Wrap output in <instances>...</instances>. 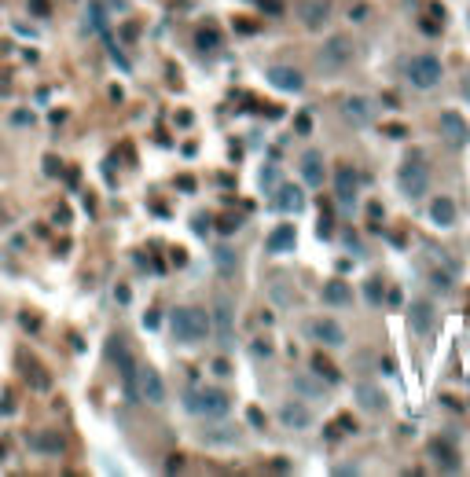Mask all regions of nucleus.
I'll return each mask as SVG.
<instances>
[{
  "label": "nucleus",
  "mask_w": 470,
  "mask_h": 477,
  "mask_svg": "<svg viewBox=\"0 0 470 477\" xmlns=\"http://www.w3.org/2000/svg\"><path fill=\"white\" fill-rule=\"evenodd\" d=\"M210 330H213V324H210V316H206L202 308H177L173 312V338L177 342L195 345V342H202Z\"/></svg>",
  "instance_id": "nucleus-1"
},
{
  "label": "nucleus",
  "mask_w": 470,
  "mask_h": 477,
  "mask_svg": "<svg viewBox=\"0 0 470 477\" xmlns=\"http://www.w3.org/2000/svg\"><path fill=\"white\" fill-rule=\"evenodd\" d=\"M184 408L191 411V415H202V419H225L232 401L220 390H191L184 396Z\"/></svg>",
  "instance_id": "nucleus-2"
},
{
  "label": "nucleus",
  "mask_w": 470,
  "mask_h": 477,
  "mask_svg": "<svg viewBox=\"0 0 470 477\" xmlns=\"http://www.w3.org/2000/svg\"><path fill=\"white\" fill-rule=\"evenodd\" d=\"M397 187H400V195L404 199H423L426 195V187H430V173H426V165L419 158H408L397 169Z\"/></svg>",
  "instance_id": "nucleus-3"
},
{
  "label": "nucleus",
  "mask_w": 470,
  "mask_h": 477,
  "mask_svg": "<svg viewBox=\"0 0 470 477\" xmlns=\"http://www.w3.org/2000/svg\"><path fill=\"white\" fill-rule=\"evenodd\" d=\"M349 59H352V41H349V37H342V33L331 37V41L320 48V56H316L320 70H327V74H331V70H342Z\"/></svg>",
  "instance_id": "nucleus-4"
},
{
  "label": "nucleus",
  "mask_w": 470,
  "mask_h": 477,
  "mask_svg": "<svg viewBox=\"0 0 470 477\" xmlns=\"http://www.w3.org/2000/svg\"><path fill=\"white\" fill-rule=\"evenodd\" d=\"M408 77L415 88H437L441 85V59L437 56H415L408 62Z\"/></svg>",
  "instance_id": "nucleus-5"
},
{
  "label": "nucleus",
  "mask_w": 470,
  "mask_h": 477,
  "mask_svg": "<svg viewBox=\"0 0 470 477\" xmlns=\"http://www.w3.org/2000/svg\"><path fill=\"white\" fill-rule=\"evenodd\" d=\"M136 393H140V401H147V404H165V382L151 364L136 367Z\"/></svg>",
  "instance_id": "nucleus-6"
},
{
  "label": "nucleus",
  "mask_w": 470,
  "mask_h": 477,
  "mask_svg": "<svg viewBox=\"0 0 470 477\" xmlns=\"http://www.w3.org/2000/svg\"><path fill=\"white\" fill-rule=\"evenodd\" d=\"M213 330H217L220 349H232L235 345V308H232L228 298H220L217 308H213Z\"/></svg>",
  "instance_id": "nucleus-7"
},
{
  "label": "nucleus",
  "mask_w": 470,
  "mask_h": 477,
  "mask_svg": "<svg viewBox=\"0 0 470 477\" xmlns=\"http://www.w3.org/2000/svg\"><path fill=\"white\" fill-rule=\"evenodd\" d=\"M309 334H312V338H316L320 345H327V349H342V345H346V327L338 324V319H327V316L312 319V324H309Z\"/></svg>",
  "instance_id": "nucleus-8"
},
{
  "label": "nucleus",
  "mask_w": 470,
  "mask_h": 477,
  "mask_svg": "<svg viewBox=\"0 0 470 477\" xmlns=\"http://www.w3.org/2000/svg\"><path fill=\"white\" fill-rule=\"evenodd\" d=\"M357 184H360V176L352 165H338V173H334V195L338 202L346 206V210H352V202H357Z\"/></svg>",
  "instance_id": "nucleus-9"
},
{
  "label": "nucleus",
  "mask_w": 470,
  "mask_h": 477,
  "mask_svg": "<svg viewBox=\"0 0 470 477\" xmlns=\"http://www.w3.org/2000/svg\"><path fill=\"white\" fill-rule=\"evenodd\" d=\"M342 118L352 122V125H371L375 122V103L364 99V96H349L342 103Z\"/></svg>",
  "instance_id": "nucleus-10"
},
{
  "label": "nucleus",
  "mask_w": 470,
  "mask_h": 477,
  "mask_svg": "<svg viewBox=\"0 0 470 477\" xmlns=\"http://www.w3.org/2000/svg\"><path fill=\"white\" fill-rule=\"evenodd\" d=\"M279 422L286 430H309L312 426V411H309V404H302V401H286L283 408H279Z\"/></svg>",
  "instance_id": "nucleus-11"
},
{
  "label": "nucleus",
  "mask_w": 470,
  "mask_h": 477,
  "mask_svg": "<svg viewBox=\"0 0 470 477\" xmlns=\"http://www.w3.org/2000/svg\"><path fill=\"white\" fill-rule=\"evenodd\" d=\"M268 85L279 88V92H302V88H305V77L298 74L294 67H272V70H268Z\"/></svg>",
  "instance_id": "nucleus-12"
},
{
  "label": "nucleus",
  "mask_w": 470,
  "mask_h": 477,
  "mask_svg": "<svg viewBox=\"0 0 470 477\" xmlns=\"http://www.w3.org/2000/svg\"><path fill=\"white\" fill-rule=\"evenodd\" d=\"M408 319H412V330H415V334H430V330H434V324H437V312H434V305L415 301L412 312H408Z\"/></svg>",
  "instance_id": "nucleus-13"
},
{
  "label": "nucleus",
  "mask_w": 470,
  "mask_h": 477,
  "mask_svg": "<svg viewBox=\"0 0 470 477\" xmlns=\"http://www.w3.org/2000/svg\"><path fill=\"white\" fill-rule=\"evenodd\" d=\"M441 133H445V140H448V144H455V147H460V144H467V136H470V128H467V122L460 118V114H441Z\"/></svg>",
  "instance_id": "nucleus-14"
},
{
  "label": "nucleus",
  "mask_w": 470,
  "mask_h": 477,
  "mask_svg": "<svg viewBox=\"0 0 470 477\" xmlns=\"http://www.w3.org/2000/svg\"><path fill=\"white\" fill-rule=\"evenodd\" d=\"M302 176L309 187H320L323 184V154L320 151H305L302 154Z\"/></svg>",
  "instance_id": "nucleus-15"
},
{
  "label": "nucleus",
  "mask_w": 470,
  "mask_h": 477,
  "mask_svg": "<svg viewBox=\"0 0 470 477\" xmlns=\"http://www.w3.org/2000/svg\"><path fill=\"white\" fill-rule=\"evenodd\" d=\"M430 221H434L437 228H452L455 224V202L445 199V195H437L434 202H430Z\"/></svg>",
  "instance_id": "nucleus-16"
},
{
  "label": "nucleus",
  "mask_w": 470,
  "mask_h": 477,
  "mask_svg": "<svg viewBox=\"0 0 470 477\" xmlns=\"http://www.w3.org/2000/svg\"><path fill=\"white\" fill-rule=\"evenodd\" d=\"M30 448H33V452L59 455V452H63V437H59L56 430H37V433L30 437Z\"/></svg>",
  "instance_id": "nucleus-17"
},
{
  "label": "nucleus",
  "mask_w": 470,
  "mask_h": 477,
  "mask_svg": "<svg viewBox=\"0 0 470 477\" xmlns=\"http://www.w3.org/2000/svg\"><path fill=\"white\" fill-rule=\"evenodd\" d=\"M276 206L283 213H302V206H305V195H302V187H279L276 191Z\"/></svg>",
  "instance_id": "nucleus-18"
},
{
  "label": "nucleus",
  "mask_w": 470,
  "mask_h": 477,
  "mask_svg": "<svg viewBox=\"0 0 470 477\" xmlns=\"http://www.w3.org/2000/svg\"><path fill=\"white\" fill-rule=\"evenodd\" d=\"M327 0H309V4H302V19H305V26L309 30H320L323 22H327Z\"/></svg>",
  "instance_id": "nucleus-19"
},
{
  "label": "nucleus",
  "mask_w": 470,
  "mask_h": 477,
  "mask_svg": "<svg viewBox=\"0 0 470 477\" xmlns=\"http://www.w3.org/2000/svg\"><path fill=\"white\" fill-rule=\"evenodd\" d=\"M268 253H283V250H294V224H279L276 231L268 235Z\"/></svg>",
  "instance_id": "nucleus-20"
},
{
  "label": "nucleus",
  "mask_w": 470,
  "mask_h": 477,
  "mask_svg": "<svg viewBox=\"0 0 470 477\" xmlns=\"http://www.w3.org/2000/svg\"><path fill=\"white\" fill-rule=\"evenodd\" d=\"M357 401H360V408H368V411H382L386 408L382 390H375V385H368V382L357 385Z\"/></svg>",
  "instance_id": "nucleus-21"
},
{
  "label": "nucleus",
  "mask_w": 470,
  "mask_h": 477,
  "mask_svg": "<svg viewBox=\"0 0 470 477\" xmlns=\"http://www.w3.org/2000/svg\"><path fill=\"white\" fill-rule=\"evenodd\" d=\"M323 301H327V305H349V301H352L349 283H342V279L327 283V287H323Z\"/></svg>",
  "instance_id": "nucleus-22"
},
{
  "label": "nucleus",
  "mask_w": 470,
  "mask_h": 477,
  "mask_svg": "<svg viewBox=\"0 0 470 477\" xmlns=\"http://www.w3.org/2000/svg\"><path fill=\"white\" fill-rule=\"evenodd\" d=\"M294 390L302 393V396H309V401H323V382H316V378H309V375H298L294 378Z\"/></svg>",
  "instance_id": "nucleus-23"
},
{
  "label": "nucleus",
  "mask_w": 470,
  "mask_h": 477,
  "mask_svg": "<svg viewBox=\"0 0 470 477\" xmlns=\"http://www.w3.org/2000/svg\"><path fill=\"white\" fill-rule=\"evenodd\" d=\"M206 441L210 444H232V441H239V430H232V426H217L206 433Z\"/></svg>",
  "instance_id": "nucleus-24"
},
{
  "label": "nucleus",
  "mask_w": 470,
  "mask_h": 477,
  "mask_svg": "<svg viewBox=\"0 0 470 477\" xmlns=\"http://www.w3.org/2000/svg\"><path fill=\"white\" fill-rule=\"evenodd\" d=\"M213 261H217V268H220V272H225V276H232V272H235V253H232L228 246H217Z\"/></svg>",
  "instance_id": "nucleus-25"
},
{
  "label": "nucleus",
  "mask_w": 470,
  "mask_h": 477,
  "mask_svg": "<svg viewBox=\"0 0 470 477\" xmlns=\"http://www.w3.org/2000/svg\"><path fill=\"white\" fill-rule=\"evenodd\" d=\"M434 455H437V467L441 470H460V459H455L448 448H441V444H434Z\"/></svg>",
  "instance_id": "nucleus-26"
},
{
  "label": "nucleus",
  "mask_w": 470,
  "mask_h": 477,
  "mask_svg": "<svg viewBox=\"0 0 470 477\" xmlns=\"http://www.w3.org/2000/svg\"><path fill=\"white\" fill-rule=\"evenodd\" d=\"M312 367H316V375H320V378H327V382H338V378H342V375H338V371H334L331 364H323V356L312 360Z\"/></svg>",
  "instance_id": "nucleus-27"
},
{
  "label": "nucleus",
  "mask_w": 470,
  "mask_h": 477,
  "mask_svg": "<svg viewBox=\"0 0 470 477\" xmlns=\"http://www.w3.org/2000/svg\"><path fill=\"white\" fill-rule=\"evenodd\" d=\"M261 184H265V187L272 191V187H276V184H279V173H276V169H272V165H268V169H265V173H261Z\"/></svg>",
  "instance_id": "nucleus-28"
},
{
  "label": "nucleus",
  "mask_w": 470,
  "mask_h": 477,
  "mask_svg": "<svg viewBox=\"0 0 470 477\" xmlns=\"http://www.w3.org/2000/svg\"><path fill=\"white\" fill-rule=\"evenodd\" d=\"M368 298H371V301H382V283H378V279L368 283Z\"/></svg>",
  "instance_id": "nucleus-29"
},
{
  "label": "nucleus",
  "mask_w": 470,
  "mask_h": 477,
  "mask_svg": "<svg viewBox=\"0 0 470 477\" xmlns=\"http://www.w3.org/2000/svg\"><path fill=\"white\" fill-rule=\"evenodd\" d=\"M430 279H434V287H437V290H448V287H452V283H448V276H445V272H434V276H430Z\"/></svg>",
  "instance_id": "nucleus-30"
},
{
  "label": "nucleus",
  "mask_w": 470,
  "mask_h": 477,
  "mask_svg": "<svg viewBox=\"0 0 470 477\" xmlns=\"http://www.w3.org/2000/svg\"><path fill=\"white\" fill-rule=\"evenodd\" d=\"M213 371H217V375H220V378H225V375H232V367H228V360H217V364H213Z\"/></svg>",
  "instance_id": "nucleus-31"
},
{
  "label": "nucleus",
  "mask_w": 470,
  "mask_h": 477,
  "mask_svg": "<svg viewBox=\"0 0 470 477\" xmlns=\"http://www.w3.org/2000/svg\"><path fill=\"white\" fill-rule=\"evenodd\" d=\"M199 44H202V48H213L217 37H213V33H199Z\"/></svg>",
  "instance_id": "nucleus-32"
}]
</instances>
